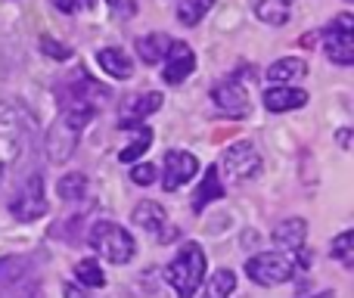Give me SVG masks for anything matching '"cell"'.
Segmentation results:
<instances>
[{"label":"cell","mask_w":354,"mask_h":298,"mask_svg":"<svg viewBox=\"0 0 354 298\" xmlns=\"http://www.w3.org/2000/svg\"><path fill=\"white\" fill-rule=\"evenodd\" d=\"M301 264H308L301 249L299 252H261V255L245 261V274L258 286H280V283H289L299 274Z\"/></svg>","instance_id":"6da1fadb"},{"label":"cell","mask_w":354,"mask_h":298,"mask_svg":"<svg viewBox=\"0 0 354 298\" xmlns=\"http://www.w3.org/2000/svg\"><path fill=\"white\" fill-rule=\"evenodd\" d=\"M165 277H168V283H171L174 292L180 298H193L196 289H199L202 280H205V252H202L196 243H187L171 258Z\"/></svg>","instance_id":"7a4b0ae2"},{"label":"cell","mask_w":354,"mask_h":298,"mask_svg":"<svg viewBox=\"0 0 354 298\" xmlns=\"http://www.w3.org/2000/svg\"><path fill=\"white\" fill-rule=\"evenodd\" d=\"M91 245L112 264H128L134 258V239L115 221H100L91 230Z\"/></svg>","instance_id":"3957f363"},{"label":"cell","mask_w":354,"mask_h":298,"mask_svg":"<svg viewBox=\"0 0 354 298\" xmlns=\"http://www.w3.org/2000/svg\"><path fill=\"white\" fill-rule=\"evenodd\" d=\"M224 171V177L230 183H245L252 180V177L261 174V156L255 152L252 143H233V147L224 149V156H221V168Z\"/></svg>","instance_id":"277c9868"},{"label":"cell","mask_w":354,"mask_h":298,"mask_svg":"<svg viewBox=\"0 0 354 298\" xmlns=\"http://www.w3.org/2000/svg\"><path fill=\"white\" fill-rule=\"evenodd\" d=\"M326 37V56H330L336 66H351L354 62V16L342 12V16L333 19V25L324 31Z\"/></svg>","instance_id":"5b68a950"},{"label":"cell","mask_w":354,"mask_h":298,"mask_svg":"<svg viewBox=\"0 0 354 298\" xmlns=\"http://www.w3.org/2000/svg\"><path fill=\"white\" fill-rule=\"evenodd\" d=\"M10 212L19 221H37L47 214V199H44V180L41 177H28L22 187L16 189V196L10 199Z\"/></svg>","instance_id":"8992f818"},{"label":"cell","mask_w":354,"mask_h":298,"mask_svg":"<svg viewBox=\"0 0 354 298\" xmlns=\"http://www.w3.org/2000/svg\"><path fill=\"white\" fill-rule=\"evenodd\" d=\"M196 171H199L196 156H189V152H183V149H171L165 156V168H162V187H165L168 193H174L183 183L193 180Z\"/></svg>","instance_id":"52a82bcc"},{"label":"cell","mask_w":354,"mask_h":298,"mask_svg":"<svg viewBox=\"0 0 354 298\" xmlns=\"http://www.w3.org/2000/svg\"><path fill=\"white\" fill-rule=\"evenodd\" d=\"M193 68H196V56H193V50H189V44L171 41V47H168V53H165V72H162V78H165L168 84H180V81H187L189 75H193Z\"/></svg>","instance_id":"ba28073f"},{"label":"cell","mask_w":354,"mask_h":298,"mask_svg":"<svg viewBox=\"0 0 354 298\" xmlns=\"http://www.w3.org/2000/svg\"><path fill=\"white\" fill-rule=\"evenodd\" d=\"M212 100H214V106H218L221 112H227V115H233V118H239V115H245V112H249V97H245L243 84H239L236 78L224 81V84L214 87Z\"/></svg>","instance_id":"9c48e42d"},{"label":"cell","mask_w":354,"mask_h":298,"mask_svg":"<svg viewBox=\"0 0 354 298\" xmlns=\"http://www.w3.org/2000/svg\"><path fill=\"white\" fill-rule=\"evenodd\" d=\"M134 224L143 227L147 233H156L159 239H171V230H168V214L159 202H140L134 208Z\"/></svg>","instance_id":"30bf717a"},{"label":"cell","mask_w":354,"mask_h":298,"mask_svg":"<svg viewBox=\"0 0 354 298\" xmlns=\"http://www.w3.org/2000/svg\"><path fill=\"white\" fill-rule=\"evenodd\" d=\"M305 103H308V93L289 84H274L264 93V106L270 112H292V109H301Z\"/></svg>","instance_id":"8fae6325"},{"label":"cell","mask_w":354,"mask_h":298,"mask_svg":"<svg viewBox=\"0 0 354 298\" xmlns=\"http://www.w3.org/2000/svg\"><path fill=\"white\" fill-rule=\"evenodd\" d=\"M162 109V93H140V97H131V103H124L122 109V124L118 128H131V124H140V118L153 115Z\"/></svg>","instance_id":"7c38bea8"},{"label":"cell","mask_w":354,"mask_h":298,"mask_svg":"<svg viewBox=\"0 0 354 298\" xmlns=\"http://www.w3.org/2000/svg\"><path fill=\"white\" fill-rule=\"evenodd\" d=\"M75 143H78V131H75L72 124L59 122L53 131H50V140H47L50 158H53V162H66V158L75 152Z\"/></svg>","instance_id":"4fadbf2b"},{"label":"cell","mask_w":354,"mask_h":298,"mask_svg":"<svg viewBox=\"0 0 354 298\" xmlns=\"http://www.w3.org/2000/svg\"><path fill=\"white\" fill-rule=\"evenodd\" d=\"M218 199H224L221 171H218V165H208V168H205V180L199 183V189H196V196H193V208H196V212H202L208 202H218Z\"/></svg>","instance_id":"5bb4252c"},{"label":"cell","mask_w":354,"mask_h":298,"mask_svg":"<svg viewBox=\"0 0 354 298\" xmlns=\"http://www.w3.org/2000/svg\"><path fill=\"white\" fill-rule=\"evenodd\" d=\"M97 62L103 66V72H106V75H112V78H118V81H124V78H131V75H134L131 56L124 53V50H118V47H106V50H100V53H97Z\"/></svg>","instance_id":"9a60e30c"},{"label":"cell","mask_w":354,"mask_h":298,"mask_svg":"<svg viewBox=\"0 0 354 298\" xmlns=\"http://www.w3.org/2000/svg\"><path fill=\"white\" fill-rule=\"evenodd\" d=\"M308 75V66L305 59L299 56H286V59H277L274 66L268 68V81L270 84H289V81H299Z\"/></svg>","instance_id":"2e32d148"},{"label":"cell","mask_w":354,"mask_h":298,"mask_svg":"<svg viewBox=\"0 0 354 298\" xmlns=\"http://www.w3.org/2000/svg\"><path fill=\"white\" fill-rule=\"evenodd\" d=\"M274 239H277V245H283V249L299 252L301 245H305V239H308V224L301 218L286 221V224H280L274 230Z\"/></svg>","instance_id":"e0dca14e"},{"label":"cell","mask_w":354,"mask_h":298,"mask_svg":"<svg viewBox=\"0 0 354 298\" xmlns=\"http://www.w3.org/2000/svg\"><path fill=\"white\" fill-rule=\"evenodd\" d=\"M295 12V0H261L255 6V16L268 25H286Z\"/></svg>","instance_id":"ac0fdd59"},{"label":"cell","mask_w":354,"mask_h":298,"mask_svg":"<svg viewBox=\"0 0 354 298\" xmlns=\"http://www.w3.org/2000/svg\"><path fill=\"white\" fill-rule=\"evenodd\" d=\"M168 47H171V37L162 35V31H156V35H147L137 41V50H140V59L149 62V66H156V62L165 59Z\"/></svg>","instance_id":"d6986e66"},{"label":"cell","mask_w":354,"mask_h":298,"mask_svg":"<svg viewBox=\"0 0 354 298\" xmlns=\"http://www.w3.org/2000/svg\"><path fill=\"white\" fill-rule=\"evenodd\" d=\"M233 289H236V274L227 270V268H221V270H214V274L208 277L202 298H230Z\"/></svg>","instance_id":"ffe728a7"},{"label":"cell","mask_w":354,"mask_h":298,"mask_svg":"<svg viewBox=\"0 0 354 298\" xmlns=\"http://www.w3.org/2000/svg\"><path fill=\"white\" fill-rule=\"evenodd\" d=\"M131 131H137V140L128 143V147L118 152L122 162H137V158L149 149V143H153V128H147V124H131Z\"/></svg>","instance_id":"44dd1931"},{"label":"cell","mask_w":354,"mask_h":298,"mask_svg":"<svg viewBox=\"0 0 354 298\" xmlns=\"http://www.w3.org/2000/svg\"><path fill=\"white\" fill-rule=\"evenodd\" d=\"M75 274H78V283L81 286H91V289H103L106 286V274L103 268H100L97 261H78V268H75Z\"/></svg>","instance_id":"7402d4cb"},{"label":"cell","mask_w":354,"mask_h":298,"mask_svg":"<svg viewBox=\"0 0 354 298\" xmlns=\"http://www.w3.org/2000/svg\"><path fill=\"white\" fill-rule=\"evenodd\" d=\"M212 3L214 0H180V6H177V19H180L183 25H196L208 10H212Z\"/></svg>","instance_id":"603a6c76"},{"label":"cell","mask_w":354,"mask_h":298,"mask_svg":"<svg viewBox=\"0 0 354 298\" xmlns=\"http://www.w3.org/2000/svg\"><path fill=\"white\" fill-rule=\"evenodd\" d=\"M84 189H87L84 174H66V177H59V183H56V193H59L66 202L81 199V196H84Z\"/></svg>","instance_id":"cb8c5ba5"},{"label":"cell","mask_w":354,"mask_h":298,"mask_svg":"<svg viewBox=\"0 0 354 298\" xmlns=\"http://www.w3.org/2000/svg\"><path fill=\"white\" fill-rule=\"evenodd\" d=\"M351 243H354V233H351V230H345V233H339V236L333 239V245H330V255H333V258H339V261H342L345 268H351V264H354Z\"/></svg>","instance_id":"d4e9b609"},{"label":"cell","mask_w":354,"mask_h":298,"mask_svg":"<svg viewBox=\"0 0 354 298\" xmlns=\"http://www.w3.org/2000/svg\"><path fill=\"white\" fill-rule=\"evenodd\" d=\"M16 156V140L6 134V128H0V177H3V165Z\"/></svg>","instance_id":"484cf974"},{"label":"cell","mask_w":354,"mask_h":298,"mask_svg":"<svg viewBox=\"0 0 354 298\" xmlns=\"http://www.w3.org/2000/svg\"><path fill=\"white\" fill-rule=\"evenodd\" d=\"M41 47L50 59H68V56H72V50H68L66 44H56L53 37H41Z\"/></svg>","instance_id":"4316f807"},{"label":"cell","mask_w":354,"mask_h":298,"mask_svg":"<svg viewBox=\"0 0 354 298\" xmlns=\"http://www.w3.org/2000/svg\"><path fill=\"white\" fill-rule=\"evenodd\" d=\"M131 180L140 183V187H149V183L156 180V168L153 165H137V168L131 171Z\"/></svg>","instance_id":"83f0119b"},{"label":"cell","mask_w":354,"mask_h":298,"mask_svg":"<svg viewBox=\"0 0 354 298\" xmlns=\"http://www.w3.org/2000/svg\"><path fill=\"white\" fill-rule=\"evenodd\" d=\"M62 12H78V10H91L93 0H53Z\"/></svg>","instance_id":"f1b7e54d"},{"label":"cell","mask_w":354,"mask_h":298,"mask_svg":"<svg viewBox=\"0 0 354 298\" xmlns=\"http://www.w3.org/2000/svg\"><path fill=\"white\" fill-rule=\"evenodd\" d=\"M66 298H87L84 292H78L75 286H66Z\"/></svg>","instance_id":"f546056e"},{"label":"cell","mask_w":354,"mask_h":298,"mask_svg":"<svg viewBox=\"0 0 354 298\" xmlns=\"http://www.w3.org/2000/svg\"><path fill=\"white\" fill-rule=\"evenodd\" d=\"M348 137H351V134H348V131H342V134H339V143H342V147H345V149H348Z\"/></svg>","instance_id":"4dcf8cb0"},{"label":"cell","mask_w":354,"mask_h":298,"mask_svg":"<svg viewBox=\"0 0 354 298\" xmlns=\"http://www.w3.org/2000/svg\"><path fill=\"white\" fill-rule=\"evenodd\" d=\"M317 298H333V295H317Z\"/></svg>","instance_id":"1f68e13d"}]
</instances>
